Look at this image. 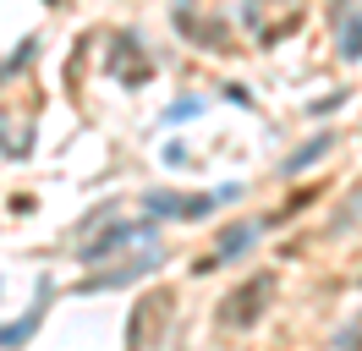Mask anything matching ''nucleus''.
<instances>
[{
    "mask_svg": "<svg viewBox=\"0 0 362 351\" xmlns=\"http://www.w3.org/2000/svg\"><path fill=\"white\" fill-rule=\"evenodd\" d=\"M335 351H362V313H357V318H351V324L335 335Z\"/></svg>",
    "mask_w": 362,
    "mask_h": 351,
    "instance_id": "9d476101",
    "label": "nucleus"
},
{
    "mask_svg": "<svg viewBox=\"0 0 362 351\" xmlns=\"http://www.w3.org/2000/svg\"><path fill=\"white\" fill-rule=\"evenodd\" d=\"M28 61H33V39H28V44H23V50H17V55H11V61L0 66V77H11V71H23V66H28Z\"/></svg>",
    "mask_w": 362,
    "mask_h": 351,
    "instance_id": "9b49d317",
    "label": "nucleus"
},
{
    "mask_svg": "<svg viewBox=\"0 0 362 351\" xmlns=\"http://www.w3.org/2000/svg\"><path fill=\"white\" fill-rule=\"evenodd\" d=\"M154 225H159V219H121V225H105V231L83 247V263H99L105 253L127 247V241H154Z\"/></svg>",
    "mask_w": 362,
    "mask_h": 351,
    "instance_id": "20e7f679",
    "label": "nucleus"
},
{
    "mask_svg": "<svg viewBox=\"0 0 362 351\" xmlns=\"http://www.w3.org/2000/svg\"><path fill=\"white\" fill-rule=\"evenodd\" d=\"M329 143H335V137H329V132H318L313 143H302V149H296L291 159H286V165H280V171H286V176H296V171H302V165H313L318 154H329Z\"/></svg>",
    "mask_w": 362,
    "mask_h": 351,
    "instance_id": "1a4fd4ad",
    "label": "nucleus"
},
{
    "mask_svg": "<svg viewBox=\"0 0 362 351\" xmlns=\"http://www.w3.org/2000/svg\"><path fill=\"white\" fill-rule=\"evenodd\" d=\"M170 313H176V297H170V291L137 297L132 318H127V351H154V340L165 335V324H170Z\"/></svg>",
    "mask_w": 362,
    "mask_h": 351,
    "instance_id": "f03ea898",
    "label": "nucleus"
},
{
    "mask_svg": "<svg viewBox=\"0 0 362 351\" xmlns=\"http://www.w3.org/2000/svg\"><path fill=\"white\" fill-rule=\"evenodd\" d=\"M269 302H274V275L264 269V275H247V280L236 285L226 302L214 307V318H220V329H252L258 318H264Z\"/></svg>",
    "mask_w": 362,
    "mask_h": 351,
    "instance_id": "f257e3e1",
    "label": "nucleus"
},
{
    "mask_svg": "<svg viewBox=\"0 0 362 351\" xmlns=\"http://www.w3.org/2000/svg\"><path fill=\"white\" fill-rule=\"evenodd\" d=\"M252 236H258V225H236V231H226V236H220V247H214V258H242V253H247L252 247Z\"/></svg>",
    "mask_w": 362,
    "mask_h": 351,
    "instance_id": "6e6552de",
    "label": "nucleus"
},
{
    "mask_svg": "<svg viewBox=\"0 0 362 351\" xmlns=\"http://www.w3.org/2000/svg\"><path fill=\"white\" fill-rule=\"evenodd\" d=\"M148 269H159V247H154V241L143 247V258H127L121 269H105V275H88V280H83V291H115V285L137 280V275H148Z\"/></svg>",
    "mask_w": 362,
    "mask_h": 351,
    "instance_id": "39448f33",
    "label": "nucleus"
},
{
    "mask_svg": "<svg viewBox=\"0 0 362 351\" xmlns=\"http://www.w3.org/2000/svg\"><path fill=\"white\" fill-rule=\"evenodd\" d=\"M230 192H236V187H226V192H192V197H181V192H143V214H148V219H198V214H209V209H220Z\"/></svg>",
    "mask_w": 362,
    "mask_h": 351,
    "instance_id": "7ed1b4c3",
    "label": "nucleus"
},
{
    "mask_svg": "<svg viewBox=\"0 0 362 351\" xmlns=\"http://www.w3.org/2000/svg\"><path fill=\"white\" fill-rule=\"evenodd\" d=\"M335 28H340V61H362V6L335 0Z\"/></svg>",
    "mask_w": 362,
    "mask_h": 351,
    "instance_id": "0eeeda50",
    "label": "nucleus"
},
{
    "mask_svg": "<svg viewBox=\"0 0 362 351\" xmlns=\"http://www.w3.org/2000/svg\"><path fill=\"white\" fill-rule=\"evenodd\" d=\"M49 297H55V285H49V280H39V285H33V307H28V313L17 318V324H6V329H0V346H6V351H11V346H23L28 335L39 329V318H45Z\"/></svg>",
    "mask_w": 362,
    "mask_h": 351,
    "instance_id": "423d86ee",
    "label": "nucleus"
}]
</instances>
